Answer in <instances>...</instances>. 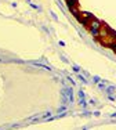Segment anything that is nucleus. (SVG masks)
<instances>
[{
	"instance_id": "nucleus-1",
	"label": "nucleus",
	"mask_w": 116,
	"mask_h": 130,
	"mask_svg": "<svg viewBox=\"0 0 116 130\" xmlns=\"http://www.w3.org/2000/svg\"><path fill=\"white\" fill-rule=\"evenodd\" d=\"M101 28H102V22L101 21H98L97 18H93V20L90 21V24H88V32H90V35L93 36V38H98V36H101Z\"/></svg>"
},
{
	"instance_id": "nucleus-2",
	"label": "nucleus",
	"mask_w": 116,
	"mask_h": 130,
	"mask_svg": "<svg viewBox=\"0 0 116 130\" xmlns=\"http://www.w3.org/2000/svg\"><path fill=\"white\" fill-rule=\"evenodd\" d=\"M62 97H64V103H71L73 104L75 103V97H73V89L72 87H69V86H66L65 89H64V91H62Z\"/></svg>"
},
{
	"instance_id": "nucleus-3",
	"label": "nucleus",
	"mask_w": 116,
	"mask_h": 130,
	"mask_svg": "<svg viewBox=\"0 0 116 130\" xmlns=\"http://www.w3.org/2000/svg\"><path fill=\"white\" fill-rule=\"evenodd\" d=\"M78 95H79V100L78 103L82 108H87V100H86V95H84L83 90H78Z\"/></svg>"
},
{
	"instance_id": "nucleus-4",
	"label": "nucleus",
	"mask_w": 116,
	"mask_h": 130,
	"mask_svg": "<svg viewBox=\"0 0 116 130\" xmlns=\"http://www.w3.org/2000/svg\"><path fill=\"white\" fill-rule=\"evenodd\" d=\"M65 3L69 10H72V8H75V6H78V0H65Z\"/></svg>"
},
{
	"instance_id": "nucleus-5",
	"label": "nucleus",
	"mask_w": 116,
	"mask_h": 130,
	"mask_svg": "<svg viewBox=\"0 0 116 130\" xmlns=\"http://www.w3.org/2000/svg\"><path fill=\"white\" fill-rule=\"evenodd\" d=\"M105 91H106V94H113V93L116 91V87L113 85H108L106 89H105Z\"/></svg>"
},
{
	"instance_id": "nucleus-6",
	"label": "nucleus",
	"mask_w": 116,
	"mask_h": 130,
	"mask_svg": "<svg viewBox=\"0 0 116 130\" xmlns=\"http://www.w3.org/2000/svg\"><path fill=\"white\" fill-rule=\"evenodd\" d=\"M30 64L32 65H35V67H42V68H44V69H47V71H51V68L48 67V65H43V64H40V62H37V61H30Z\"/></svg>"
},
{
	"instance_id": "nucleus-7",
	"label": "nucleus",
	"mask_w": 116,
	"mask_h": 130,
	"mask_svg": "<svg viewBox=\"0 0 116 130\" xmlns=\"http://www.w3.org/2000/svg\"><path fill=\"white\" fill-rule=\"evenodd\" d=\"M78 79H79V82H80L82 85H88V80H87L86 78H84L83 75H80V72L78 73Z\"/></svg>"
},
{
	"instance_id": "nucleus-8",
	"label": "nucleus",
	"mask_w": 116,
	"mask_h": 130,
	"mask_svg": "<svg viewBox=\"0 0 116 130\" xmlns=\"http://www.w3.org/2000/svg\"><path fill=\"white\" fill-rule=\"evenodd\" d=\"M82 14H83L84 15V17H86V18H88V20H93V18H95V17H94V15L93 14H91V13H87V11H83V13H82Z\"/></svg>"
},
{
	"instance_id": "nucleus-9",
	"label": "nucleus",
	"mask_w": 116,
	"mask_h": 130,
	"mask_svg": "<svg viewBox=\"0 0 116 130\" xmlns=\"http://www.w3.org/2000/svg\"><path fill=\"white\" fill-rule=\"evenodd\" d=\"M72 69H73V72L79 73V72H80V71H82V68L79 67V65H73V67H72Z\"/></svg>"
},
{
	"instance_id": "nucleus-10",
	"label": "nucleus",
	"mask_w": 116,
	"mask_h": 130,
	"mask_svg": "<svg viewBox=\"0 0 116 130\" xmlns=\"http://www.w3.org/2000/svg\"><path fill=\"white\" fill-rule=\"evenodd\" d=\"M108 47H111L112 50H113V51L116 53V42H111V43L108 44Z\"/></svg>"
},
{
	"instance_id": "nucleus-11",
	"label": "nucleus",
	"mask_w": 116,
	"mask_h": 130,
	"mask_svg": "<svg viewBox=\"0 0 116 130\" xmlns=\"http://www.w3.org/2000/svg\"><path fill=\"white\" fill-rule=\"evenodd\" d=\"M64 111H68L66 105H62V107H60V108H58V111H57V112H64Z\"/></svg>"
},
{
	"instance_id": "nucleus-12",
	"label": "nucleus",
	"mask_w": 116,
	"mask_h": 130,
	"mask_svg": "<svg viewBox=\"0 0 116 130\" xmlns=\"http://www.w3.org/2000/svg\"><path fill=\"white\" fill-rule=\"evenodd\" d=\"M101 78H100V76H93V82L94 83H98V82H101Z\"/></svg>"
},
{
	"instance_id": "nucleus-13",
	"label": "nucleus",
	"mask_w": 116,
	"mask_h": 130,
	"mask_svg": "<svg viewBox=\"0 0 116 130\" xmlns=\"http://www.w3.org/2000/svg\"><path fill=\"white\" fill-rule=\"evenodd\" d=\"M108 100H109V101H116L115 94H108Z\"/></svg>"
},
{
	"instance_id": "nucleus-14",
	"label": "nucleus",
	"mask_w": 116,
	"mask_h": 130,
	"mask_svg": "<svg viewBox=\"0 0 116 130\" xmlns=\"http://www.w3.org/2000/svg\"><path fill=\"white\" fill-rule=\"evenodd\" d=\"M93 115H94V116H100V115H101V112H98V111H94Z\"/></svg>"
},
{
	"instance_id": "nucleus-15",
	"label": "nucleus",
	"mask_w": 116,
	"mask_h": 130,
	"mask_svg": "<svg viewBox=\"0 0 116 130\" xmlns=\"http://www.w3.org/2000/svg\"><path fill=\"white\" fill-rule=\"evenodd\" d=\"M68 80H69V82H71V85H73V86H75V80H73L72 78H68Z\"/></svg>"
},
{
	"instance_id": "nucleus-16",
	"label": "nucleus",
	"mask_w": 116,
	"mask_h": 130,
	"mask_svg": "<svg viewBox=\"0 0 116 130\" xmlns=\"http://www.w3.org/2000/svg\"><path fill=\"white\" fill-rule=\"evenodd\" d=\"M58 43H60V46H61V47H65V43H64L62 40H60V42H58Z\"/></svg>"
},
{
	"instance_id": "nucleus-17",
	"label": "nucleus",
	"mask_w": 116,
	"mask_h": 130,
	"mask_svg": "<svg viewBox=\"0 0 116 130\" xmlns=\"http://www.w3.org/2000/svg\"><path fill=\"white\" fill-rule=\"evenodd\" d=\"M51 17H53V18H54V20H55V21L58 20V18H57V15H55V14H53V13H51Z\"/></svg>"
},
{
	"instance_id": "nucleus-18",
	"label": "nucleus",
	"mask_w": 116,
	"mask_h": 130,
	"mask_svg": "<svg viewBox=\"0 0 116 130\" xmlns=\"http://www.w3.org/2000/svg\"><path fill=\"white\" fill-rule=\"evenodd\" d=\"M111 118H116V112H113V113H111Z\"/></svg>"
},
{
	"instance_id": "nucleus-19",
	"label": "nucleus",
	"mask_w": 116,
	"mask_h": 130,
	"mask_svg": "<svg viewBox=\"0 0 116 130\" xmlns=\"http://www.w3.org/2000/svg\"><path fill=\"white\" fill-rule=\"evenodd\" d=\"M28 3H30V0H28Z\"/></svg>"
}]
</instances>
